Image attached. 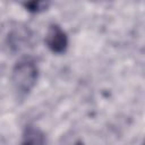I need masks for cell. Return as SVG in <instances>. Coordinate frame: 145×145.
Returning a JSON list of instances; mask_svg holds the SVG:
<instances>
[{
  "label": "cell",
  "mask_w": 145,
  "mask_h": 145,
  "mask_svg": "<svg viewBox=\"0 0 145 145\" xmlns=\"http://www.w3.org/2000/svg\"><path fill=\"white\" fill-rule=\"evenodd\" d=\"M24 6L27 8V10L32 11V12H39L41 10H44L46 8V3L45 2H27V3H24Z\"/></svg>",
  "instance_id": "obj_4"
},
{
  "label": "cell",
  "mask_w": 145,
  "mask_h": 145,
  "mask_svg": "<svg viewBox=\"0 0 145 145\" xmlns=\"http://www.w3.org/2000/svg\"><path fill=\"white\" fill-rule=\"evenodd\" d=\"M45 44L52 52L63 53L68 48V36L59 25L52 24L48 28Z\"/></svg>",
  "instance_id": "obj_2"
},
{
  "label": "cell",
  "mask_w": 145,
  "mask_h": 145,
  "mask_svg": "<svg viewBox=\"0 0 145 145\" xmlns=\"http://www.w3.org/2000/svg\"><path fill=\"white\" fill-rule=\"evenodd\" d=\"M39 69L34 60L24 58L19 60L11 72V82L15 89L22 94L28 93L36 84Z\"/></svg>",
  "instance_id": "obj_1"
},
{
  "label": "cell",
  "mask_w": 145,
  "mask_h": 145,
  "mask_svg": "<svg viewBox=\"0 0 145 145\" xmlns=\"http://www.w3.org/2000/svg\"><path fill=\"white\" fill-rule=\"evenodd\" d=\"M45 136L36 127H27L23 136V145H44Z\"/></svg>",
  "instance_id": "obj_3"
}]
</instances>
